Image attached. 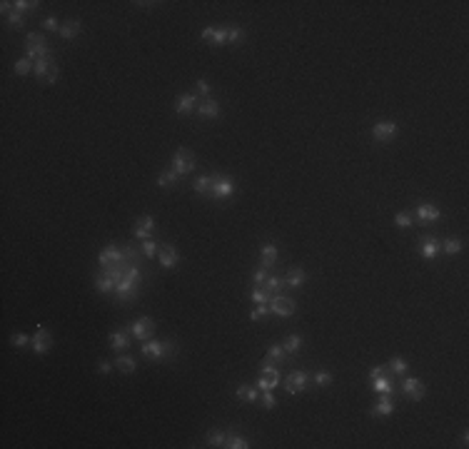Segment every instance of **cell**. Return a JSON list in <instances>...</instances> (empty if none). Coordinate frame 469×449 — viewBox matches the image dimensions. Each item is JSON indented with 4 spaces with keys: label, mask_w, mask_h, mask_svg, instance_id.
Wrapping results in <instances>:
<instances>
[{
    "label": "cell",
    "mask_w": 469,
    "mask_h": 449,
    "mask_svg": "<svg viewBox=\"0 0 469 449\" xmlns=\"http://www.w3.org/2000/svg\"><path fill=\"white\" fill-rule=\"evenodd\" d=\"M142 282V270L137 267V262L130 264L128 270H125V275H123V280L117 282V287H115V297L117 302H132V299H137V284Z\"/></svg>",
    "instance_id": "cell-1"
},
{
    "label": "cell",
    "mask_w": 469,
    "mask_h": 449,
    "mask_svg": "<svg viewBox=\"0 0 469 449\" xmlns=\"http://www.w3.org/2000/svg\"><path fill=\"white\" fill-rule=\"evenodd\" d=\"M25 57H30L33 63L40 60V57H50V48H48L43 33H28L25 35Z\"/></svg>",
    "instance_id": "cell-2"
},
{
    "label": "cell",
    "mask_w": 469,
    "mask_h": 449,
    "mask_svg": "<svg viewBox=\"0 0 469 449\" xmlns=\"http://www.w3.org/2000/svg\"><path fill=\"white\" fill-rule=\"evenodd\" d=\"M140 350H142V355L150 357V359H168L170 355L177 352V347L172 342H160V339H145V344Z\"/></svg>",
    "instance_id": "cell-3"
},
{
    "label": "cell",
    "mask_w": 469,
    "mask_h": 449,
    "mask_svg": "<svg viewBox=\"0 0 469 449\" xmlns=\"http://www.w3.org/2000/svg\"><path fill=\"white\" fill-rule=\"evenodd\" d=\"M195 168H197V160H195V155H192L188 148L175 150V155H172V170H175L180 177H182V175H190Z\"/></svg>",
    "instance_id": "cell-4"
},
{
    "label": "cell",
    "mask_w": 469,
    "mask_h": 449,
    "mask_svg": "<svg viewBox=\"0 0 469 449\" xmlns=\"http://www.w3.org/2000/svg\"><path fill=\"white\" fill-rule=\"evenodd\" d=\"M235 195V180L230 175H212V190H210V197L215 200H227Z\"/></svg>",
    "instance_id": "cell-5"
},
{
    "label": "cell",
    "mask_w": 469,
    "mask_h": 449,
    "mask_svg": "<svg viewBox=\"0 0 469 449\" xmlns=\"http://www.w3.org/2000/svg\"><path fill=\"white\" fill-rule=\"evenodd\" d=\"M282 384V374L277 372V367H272V364H262V370H260V379H257V390H262V392H272L275 387H280Z\"/></svg>",
    "instance_id": "cell-6"
},
{
    "label": "cell",
    "mask_w": 469,
    "mask_h": 449,
    "mask_svg": "<svg viewBox=\"0 0 469 449\" xmlns=\"http://www.w3.org/2000/svg\"><path fill=\"white\" fill-rule=\"evenodd\" d=\"M267 304H270V312H275V315H280V317H292V315L297 312L295 299L284 297V295H272Z\"/></svg>",
    "instance_id": "cell-7"
},
{
    "label": "cell",
    "mask_w": 469,
    "mask_h": 449,
    "mask_svg": "<svg viewBox=\"0 0 469 449\" xmlns=\"http://www.w3.org/2000/svg\"><path fill=\"white\" fill-rule=\"evenodd\" d=\"M399 135V125L394 120H382V123H375L372 125V137L377 142H390Z\"/></svg>",
    "instance_id": "cell-8"
},
{
    "label": "cell",
    "mask_w": 469,
    "mask_h": 449,
    "mask_svg": "<svg viewBox=\"0 0 469 449\" xmlns=\"http://www.w3.org/2000/svg\"><path fill=\"white\" fill-rule=\"evenodd\" d=\"M30 347H33V352H35V355H45V352H50V347H53V335H50L43 324H38V327H35V335L30 337Z\"/></svg>",
    "instance_id": "cell-9"
},
{
    "label": "cell",
    "mask_w": 469,
    "mask_h": 449,
    "mask_svg": "<svg viewBox=\"0 0 469 449\" xmlns=\"http://www.w3.org/2000/svg\"><path fill=\"white\" fill-rule=\"evenodd\" d=\"M307 384H310V374L297 370V372H290L284 377V392L287 394H300L307 390Z\"/></svg>",
    "instance_id": "cell-10"
},
{
    "label": "cell",
    "mask_w": 469,
    "mask_h": 449,
    "mask_svg": "<svg viewBox=\"0 0 469 449\" xmlns=\"http://www.w3.org/2000/svg\"><path fill=\"white\" fill-rule=\"evenodd\" d=\"M152 332H155V319L152 317H137L130 324V335L135 337V339H140V342L150 339Z\"/></svg>",
    "instance_id": "cell-11"
},
{
    "label": "cell",
    "mask_w": 469,
    "mask_h": 449,
    "mask_svg": "<svg viewBox=\"0 0 469 449\" xmlns=\"http://www.w3.org/2000/svg\"><path fill=\"white\" fill-rule=\"evenodd\" d=\"M197 105H200L197 93H185L175 100V112H177V115H190L192 110H197Z\"/></svg>",
    "instance_id": "cell-12"
},
{
    "label": "cell",
    "mask_w": 469,
    "mask_h": 449,
    "mask_svg": "<svg viewBox=\"0 0 469 449\" xmlns=\"http://www.w3.org/2000/svg\"><path fill=\"white\" fill-rule=\"evenodd\" d=\"M419 255L424 257V260H434L439 252H442V242L437 240V237H432V235H424L422 240H419Z\"/></svg>",
    "instance_id": "cell-13"
},
{
    "label": "cell",
    "mask_w": 469,
    "mask_h": 449,
    "mask_svg": "<svg viewBox=\"0 0 469 449\" xmlns=\"http://www.w3.org/2000/svg\"><path fill=\"white\" fill-rule=\"evenodd\" d=\"M157 260H160V267H162V270H172V267H177L180 255H177V250H175L172 244H160Z\"/></svg>",
    "instance_id": "cell-14"
},
{
    "label": "cell",
    "mask_w": 469,
    "mask_h": 449,
    "mask_svg": "<svg viewBox=\"0 0 469 449\" xmlns=\"http://www.w3.org/2000/svg\"><path fill=\"white\" fill-rule=\"evenodd\" d=\"M402 392H404V397L419 402V399L424 397V384H422V379H417V377H407V379L402 382Z\"/></svg>",
    "instance_id": "cell-15"
},
{
    "label": "cell",
    "mask_w": 469,
    "mask_h": 449,
    "mask_svg": "<svg viewBox=\"0 0 469 449\" xmlns=\"http://www.w3.org/2000/svg\"><path fill=\"white\" fill-rule=\"evenodd\" d=\"M125 260V250H117L115 244H108L103 252H100V257H97V262L103 264V267H108V264H117V262Z\"/></svg>",
    "instance_id": "cell-16"
},
{
    "label": "cell",
    "mask_w": 469,
    "mask_h": 449,
    "mask_svg": "<svg viewBox=\"0 0 469 449\" xmlns=\"http://www.w3.org/2000/svg\"><path fill=\"white\" fill-rule=\"evenodd\" d=\"M417 217H419V222H437L442 217V212H439V207L432 205V202H422L417 207Z\"/></svg>",
    "instance_id": "cell-17"
},
{
    "label": "cell",
    "mask_w": 469,
    "mask_h": 449,
    "mask_svg": "<svg viewBox=\"0 0 469 449\" xmlns=\"http://www.w3.org/2000/svg\"><path fill=\"white\" fill-rule=\"evenodd\" d=\"M137 227H135V237L137 240H148L150 237V232L155 230V217L150 215H142V217H137Z\"/></svg>",
    "instance_id": "cell-18"
},
{
    "label": "cell",
    "mask_w": 469,
    "mask_h": 449,
    "mask_svg": "<svg viewBox=\"0 0 469 449\" xmlns=\"http://www.w3.org/2000/svg\"><path fill=\"white\" fill-rule=\"evenodd\" d=\"M230 28H205L202 30V40L212 43V45H225Z\"/></svg>",
    "instance_id": "cell-19"
},
{
    "label": "cell",
    "mask_w": 469,
    "mask_h": 449,
    "mask_svg": "<svg viewBox=\"0 0 469 449\" xmlns=\"http://www.w3.org/2000/svg\"><path fill=\"white\" fill-rule=\"evenodd\" d=\"M197 115H200V117H205V120L217 117V115H220V103H217V100H212V97L200 100V105H197Z\"/></svg>",
    "instance_id": "cell-20"
},
{
    "label": "cell",
    "mask_w": 469,
    "mask_h": 449,
    "mask_svg": "<svg viewBox=\"0 0 469 449\" xmlns=\"http://www.w3.org/2000/svg\"><path fill=\"white\" fill-rule=\"evenodd\" d=\"M394 412L392 394H379V402L372 407V417H390Z\"/></svg>",
    "instance_id": "cell-21"
},
{
    "label": "cell",
    "mask_w": 469,
    "mask_h": 449,
    "mask_svg": "<svg viewBox=\"0 0 469 449\" xmlns=\"http://www.w3.org/2000/svg\"><path fill=\"white\" fill-rule=\"evenodd\" d=\"M110 347L113 350H128L130 347V330H115L110 332Z\"/></svg>",
    "instance_id": "cell-22"
},
{
    "label": "cell",
    "mask_w": 469,
    "mask_h": 449,
    "mask_svg": "<svg viewBox=\"0 0 469 449\" xmlns=\"http://www.w3.org/2000/svg\"><path fill=\"white\" fill-rule=\"evenodd\" d=\"M370 382H372V390H375L377 394H392V392H394L392 379H390V377H387L384 372H382V374H377V377H372Z\"/></svg>",
    "instance_id": "cell-23"
},
{
    "label": "cell",
    "mask_w": 469,
    "mask_h": 449,
    "mask_svg": "<svg viewBox=\"0 0 469 449\" xmlns=\"http://www.w3.org/2000/svg\"><path fill=\"white\" fill-rule=\"evenodd\" d=\"M80 35V20H68V23H63V28H60V37L63 40H75Z\"/></svg>",
    "instance_id": "cell-24"
},
{
    "label": "cell",
    "mask_w": 469,
    "mask_h": 449,
    "mask_svg": "<svg viewBox=\"0 0 469 449\" xmlns=\"http://www.w3.org/2000/svg\"><path fill=\"white\" fill-rule=\"evenodd\" d=\"M287 357V352H284V347L282 344H272L270 350H267V357H264L262 364H280L282 359Z\"/></svg>",
    "instance_id": "cell-25"
},
{
    "label": "cell",
    "mask_w": 469,
    "mask_h": 449,
    "mask_svg": "<svg viewBox=\"0 0 469 449\" xmlns=\"http://www.w3.org/2000/svg\"><path fill=\"white\" fill-rule=\"evenodd\" d=\"M115 367H117L120 372L132 374L135 370H137V362H135V357H130V355H123V357H115Z\"/></svg>",
    "instance_id": "cell-26"
},
{
    "label": "cell",
    "mask_w": 469,
    "mask_h": 449,
    "mask_svg": "<svg viewBox=\"0 0 469 449\" xmlns=\"http://www.w3.org/2000/svg\"><path fill=\"white\" fill-rule=\"evenodd\" d=\"M225 447L227 449H247L250 447V442L240 437V434H235V432H227L225 434Z\"/></svg>",
    "instance_id": "cell-27"
},
{
    "label": "cell",
    "mask_w": 469,
    "mask_h": 449,
    "mask_svg": "<svg viewBox=\"0 0 469 449\" xmlns=\"http://www.w3.org/2000/svg\"><path fill=\"white\" fill-rule=\"evenodd\" d=\"M304 280H307V275H304V270L302 267H295V270H290V275H287V280H284V284H290V287H302L304 284Z\"/></svg>",
    "instance_id": "cell-28"
},
{
    "label": "cell",
    "mask_w": 469,
    "mask_h": 449,
    "mask_svg": "<svg viewBox=\"0 0 469 449\" xmlns=\"http://www.w3.org/2000/svg\"><path fill=\"white\" fill-rule=\"evenodd\" d=\"M53 65H55V63H53V57H40V60H35V68H33V73H35V77H43V80H45Z\"/></svg>",
    "instance_id": "cell-29"
},
{
    "label": "cell",
    "mask_w": 469,
    "mask_h": 449,
    "mask_svg": "<svg viewBox=\"0 0 469 449\" xmlns=\"http://www.w3.org/2000/svg\"><path fill=\"white\" fill-rule=\"evenodd\" d=\"M277 244H272V242H267V244H262V267H270V264H275V260H277Z\"/></svg>",
    "instance_id": "cell-30"
},
{
    "label": "cell",
    "mask_w": 469,
    "mask_h": 449,
    "mask_svg": "<svg viewBox=\"0 0 469 449\" xmlns=\"http://www.w3.org/2000/svg\"><path fill=\"white\" fill-rule=\"evenodd\" d=\"M177 180H180V175L175 172V170L170 168V170H165L160 177H157V185L162 187V190H168V187H172V185H177Z\"/></svg>",
    "instance_id": "cell-31"
},
{
    "label": "cell",
    "mask_w": 469,
    "mask_h": 449,
    "mask_svg": "<svg viewBox=\"0 0 469 449\" xmlns=\"http://www.w3.org/2000/svg\"><path fill=\"white\" fill-rule=\"evenodd\" d=\"M282 347H284V352L287 355H297L302 350V337L300 335H290L284 342H282Z\"/></svg>",
    "instance_id": "cell-32"
},
{
    "label": "cell",
    "mask_w": 469,
    "mask_h": 449,
    "mask_svg": "<svg viewBox=\"0 0 469 449\" xmlns=\"http://www.w3.org/2000/svg\"><path fill=\"white\" fill-rule=\"evenodd\" d=\"M195 192H200V195H207L210 197V190H212V175H200L197 180H195Z\"/></svg>",
    "instance_id": "cell-33"
},
{
    "label": "cell",
    "mask_w": 469,
    "mask_h": 449,
    "mask_svg": "<svg viewBox=\"0 0 469 449\" xmlns=\"http://www.w3.org/2000/svg\"><path fill=\"white\" fill-rule=\"evenodd\" d=\"M237 399H244V402H257V399H260V392H257V387L242 384V387L237 390Z\"/></svg>",
    "instance_id": "cell-34"
},
{
    "label": "cell",
    "mask_w": 469,
    "mask_h": 449,
    "mask_svg": "<svg viewBox=\"0 0 469 449\" xmlns=\"http://www.w3.org/2000/svg\"><path fill=\"white\" fill-rule=\"evenodd\" d=\"M282 284H284L282 277H277V275H267V280H264V290H267L270 295H280Z\"/></svg>",
    "instance_id": "cell-35"
},
{
    "label": "cell",
    "mask_w": 469,
    "mask_h": 449,
    "mask_svg": "<svg viewBox=\"0 0 469 449\" xmlns=\"http://www.w3.org/2000/svg\"><path fill=\"white\" fill-rule=\"evenodd\" d=\"M225 434L227 432H220V430H210L207 432V444L210 447H225Z\"/></svg>",
    "instance_id": "cell-36"
},
{
    "label": "cell",
    "mask_w": 469,
    "mask_h": 449,
    "mask_svg": "<svg viewBox=\"0 0 469 449\" xmlns=\"http://www.w3.org/2000/svg\"><path fill=\"white\" fill-rule=\"evenodd\" d=\"M33 68H35V63L30 60V57H23V60H18L15 65H13V70L18 75H28V73H33Z\"/></svg>",
    "instance_id": "cell-37"
},
{
    "label": "cell",
    "mask_w": 469,
    "mask_h": 449,
    "mask_svg": "<svg viewBox=\"0 0 469 449\" xmlns=\"http://www.w3.org/2000/svg\"><path fill=\"white\" fill-rule=\"evenodd\" d=\"M442 250H444L447 255H457V252H462V242H459L457 237H447V240L442 242Z\"/></svg>",
    "instance_id": "cell-38"
},
{
    "label": "cell",
    "mask_w": 469,
    "mask_h": 449,
    "mask_svg": "<svg viewBox=\"0 0 469 449\" xmlns=\"http://www.w3.org/2000/svg\"><path fill=\"white\" fill-rule=\"evenodd\" d=\"M407 367H410V364H407L404 357H392V359H390V370L397 372V374H404L407 372Z\"/></svg>",
    "instance_id": "cell-39"
},
{
    "label": "cell",
    "mask_w": 469,
    "mask_h": 449,
    "mask_svg": "<svg viewBox=\"0 0 469 449\" xmlns=\"http://www.w3.org/2000/svg\"><path fill=\"white\" fill-rule=\"evenodd\" d=\"M244 40V30L240 25H235V28H230V33H227V43H232V45H240Z\"/></svg>",
    "instance_id": "cell-40"
},
{
    "label": "cell",
    "mask_w": 469,
    "mask_h": 449,
    "mask_svg": "<svg viewBox=\"0 0 469 449\" xmlns=\"http://www.w3.org/2000/svg\"><path fill=\"white\" fill-rule=\"evenodd\" d=\"M270 297H272V295H270L267 290H252V292H250V299H252L255 304H267Z\"/></svg>",
    "instance_id": "cell-41"
},
{
    "label": "cell",
    "mask_w": 469,
    "mask_h": 449,
    "mask_svg": "<svg viewBox=\"0 0 469 449\" xmlns=\"http://www.w3.org/2000/svg\"><path fill=\"white\" fill-rule=\"evenodd\" d=\"M40 3L38 0H15V10L20 13H28V10H38Z\"/></svg>",
    "instance_id": "cell-42"
},
{
    "label": "cell",
    "mask_w": 469,
    "mask_h": 449,
    "mask_svg": "<svg viewBox=\"0 0 469 449\" xmlns=\"http://www.w3.org/2000/svg\"><path fill=\"white\" fill-rule=\"evenodd\" d=\"M267 315H270V304H257V307L250 312V319H252V322H260V319H264Z\"/></svg>",
    "instance_id": "cell-43"
},
{
    "label": "cell",
    "mask_w": 469,
    "mask_h": 449,
    "mask_svg": "<svg viewBox=\"0 0 469 449\" xmlns=\"http://www.w3.org/2000/svg\"><path fill=\"white\" fill-rule=\"evenodd\" d=\"M412 222L414 220H412V215H410V212H397V215H394V224H397V227H402V230H407Z\"/></svg>",
    "instance_id": "cell-44"
},
{
    "label": "cell",
    "mask_w": 469,
    "mask_h": 449,
    "mask_svg": "<svg viewBox=\"0 0 469 449\" xmlns=\"http://www.w3.org/2000/svg\"><path fill=\"white\" fill-rule=\"evenodd\" d=\"M157 252H160V244L155 242V240H145V242H142V255H145V257H150L152 260Z\"/></svg>",
    "instance_id": "cell-45"
},
{
    "label": "cell",
    "mask_w": 469,
    "mask_h": 449,
    "mask_svg": "<svg viewBox=\"0 0 469 449\" xmlns=\"http://www.w3.org/2000/svg\"><path fill=\"white\" fill-rule=\"evenodd\" d=\"M260 402H262V407H264V410H275V407H277V399H275V394L270 392V390H267V392H262V397H260Z\"/></svg>",
    "instance_id": "cell-46"
},
{
    "label": "cell",
    "mask_w": 469,
    "mask_h": 449,
    "mask_svg": "<svg viewBox=\"0 0 469 449\" xmlns=\"http://www.w3.org/2000/svg\"><path fill=\"white\" fill-rule=\"evenodd\" d=\"M8 23H10V28L20 30V28H23V23H25V18H23V13H20V10H13V13L8 15Z\"/></svg>",
    "instance_id": "cell-47"
},
{
    "label": "cell",
    "mask_w": 469,
    "mask_h": 449,
    "mask_svg": "<svg viewBox=\"0 0 469 449\" xmlns=\"http://www.w3.org/2000/svg\"><path fill=\"white\" fill-rule=\"evenodd\" d=\"M43 28H45L48 33H60V28H63V25L57 23V18H53V15H50V18L43 20Z\"/></svg>",
    "instance_id": "cell-48"
},
{
    "label": "cell",
    "mask_w": 469,
    "mask_h": 449,
    "mask_svg": "<svg viewBox=\"0 0 469 449\" xmlns=\"http://www.w3.org/2000/svg\"><path fill=\"white\" fill-rule=\"evenodd\" d=\"M315 384H317V387H327V384H332V372H317L315 374Z\"/></svg>",
    "instance_id": "cell-49"
},
{
    "label": "cell",
    "mask_w": 469,
    "mask_h": 449,
    "mask_svg": "<svg viewBox=\"0 0 469 449\" xmlns=\"http://www.w3.org/2000/svg\"><path fill=\"white\" fill-rule=\"evenodd\" d=\"M195 85H197V97L207 100V95H210V83H207L205 77H200V80H197Z\"/></svg>",
    "instance_id": "cell-50"
},
{
    "label": "cell",
    "mask_w": 469,
    "mask_h": 449,
    "mask_svg": "<svg viewBox=\"0 0 469 449\" xmlns=\"http://www.w3.org/2000/svg\"><path fill=\"white\" fill-rule=\"evenodd\" d=\"M10 342H13V347H25V344L30 342V337H28V335H23V332H18V335H13V337H10Z\"/></svg>",
    "instance_id": "cell-51"
},
{
    "label": "cell",
    "mask_w": 469,
    "mask_h": 449,
    "mask_svg": "<svg viewBox=\"0 0 469 449\" xmlns=\"http://www.w3.org/2000/svg\"><path fill=\"white\" fill-rule=\"evenodd\" d=\"M267 267H262V270H257V272H252V282L255 284H264V280H267V272H264Z\"/></svg>",
    "instance_id": "cell-52"
},
{
    "label": "cell",
    "mask_w": 469,
    "mask_h": 449,
    "mask_svg": "<svg viewBox=\"0 0 469 449\" xmlns=\"http://www.w3.org/2000/svg\"><path fill=\"white\" fill-rule=\"evenodd\" d=\"M57 77H60V70H57V65H53V68H50V73H48V77H45V83H50V85H53V83H57Z\"/></svg>",
    "instance_id": "cell-53"
},
{
    "label": "cell",
    "mask_w": 469,
    "mask_h": 449,
    "mask_svg": "<svg viewBox=\"0 0 469 449\" xmlns=\"http://www.w3.org/2000/svg\"><path fill=\"white\" fill-rule=\"evenodd\" d=\"M97 370H100V372H103V374H108V372H110V370H113V362H108V359H103V362H100V364H97Z\"/></svg>",
    "instance_id": "cell-54"
},
{
    "label": "cell",
    "mask_w": 469,
    "mask_h": 449,
    "mask_svg": "<svg viewBox=\"0 0 469 449\" xmlns=\"http://www.w3.org/2000/svg\"><path fill=\"white\" fill-rule=\"evenodd\" d=\"M382 372H384L382 367H375V370H370V379H372V377H377V374H382Z\"/></svg>",
    "instance_id": "cell-55"
}]
</instances>
